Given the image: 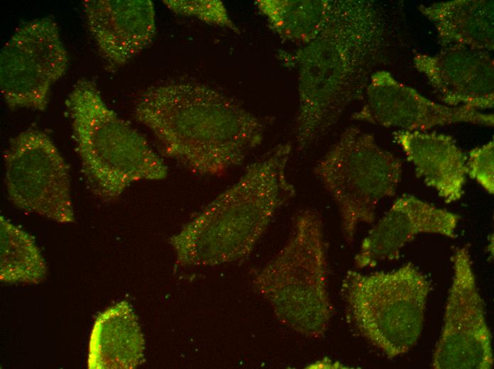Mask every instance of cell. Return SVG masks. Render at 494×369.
<instances>
[{"label":"cell","instance_id":"cell-4","mask_svg":"<svg viewBox=\"0 0 494 369\" xmlns=\"http://www.w3.org/2000/svg\"><path fill=\"white\" fill-rule=\"evenodd\" d=\"M66 106L82 172L96 196L112 200L134 182L166 177L162 158L106 105L93 82L77 81Z\"/></svg>","mask_w":494,"mask_h":369},{"label":"cell","instance_id":"cell-9","mask_svg":"<svg viewBox=\"0 0 494 369\" xmlns=\"http://www.w3.org/2000/svg\"><path fill=\"white\" fill-rule=\"evenodd\" d=\"M68 62L53 18L21 25L0 53V89L8 107L45 111L52 87L65 74Z\"/></svg>","mask_w":494,"mask_h":369},{"label":"cell","instance_id":"cell-19","mask_svg":"<svg viewBox=\"0 0 494 369\" xmlns=\"http://www.w3.org/2000/svg\"><path fill=\"white\" fill-rule=\"evenodd\" d=\"M0 280L11 284H38L48 268L33 237L0 216Z\"/></svg>","mask_w":494,"mask_h":369},{"label":"cell","instance_id":"cell-14","mask_svg":"<svg viewBox=\"0 0 494 369\" xmlns=\"http://www.w3.org/2000/svg\"><path fill=\"white\" fill-rule=\"evenodd\" d=\"M87 26L105 63L121 67L152 43L155 15L150 0L82 1Z\"/></svg>","mask_w":494,"mask_h":369},{"label":"cell","instance_id":"cell-10","mask_svg":"<svg viewBox=\"0 0 494 369\" xmlns=\"http://www.w3.org/2000/svg\"><path fill=\"white\" fill-rule=\"evenodd\" d=\"M443 325L432 355L434 369H490L492 335L473 269L470 248H456Z\"/></svg>","mask_w":494,"mask_h":369},{"label":"cell","instance_id":"cell-16","mask_svg":"<svg viewBox=\"0 0 494 369\" xmlns=\"http://www.w3.org/2000/svg\"><path fill=\"white\" fill-rule=\"evenodd\" d=\"M145 340L133 307L119 302L100 312L89 335L88 369H133L144 358Z\"/></svg>","mask_w":494,"mask_h":369},{"label":"cell","instance_id":"cell-12","mask_svg":"<svg viewBox=\"0 0 494 369\" xmlns=\"http://www.w3.org/2000/svg\"><path fill=\"white\" fill-rule=\"evenodd\" d=\"M460 219L414 195H402L363 238L354 256V266L373 268L381 261L396 259L402 248L422 233L454 238Z\"/></svg>","mask_w":494,"mask_h":369},{"label":"cell","instance_id":"cell-7","mask_svg":"<svg viewBox=\"0 0 494 369\" xmlns=\"http://www.w3.org/2000/svg\"><path fill=\"white\" fill-rule=\"evenodd\" d=\"M314 172L338 206L342 234L350 245L361 224L374 222L380 201L395 194L402 164L372 134L351 126L317 162Z\"/></svg>","mask_w":494,"mask_h":369},{"label":"cell","instance_id":"cell-3","mask_svg":"<svg viewBox=\"0 0 494 369\" xmlns=\"http://www.w3.org/2000/svg\"><path fill=\"white\" fill-rule=\"evenodd\" d=\"M290 142L277 145L172 236L177 263L214 266L247 256L274 215L295 194L287 170Z\"/></svg>","mask_w":494,"mask_h":369},{"label":"cell","instance_id":"cell-13","mask_svg":"<svg viewBox=\"0 0 494 369\" xmlns=\"http://www.w3.org/2000/svg\"><path fill=\"white\" fill-rule=\"evenodd\" d=\"M413 63L444 104L477 110L493 107L494 63L490 53L449 46L434 55L417 53Z\"/></svg>","mask_w":494,"mask_h":369},{"label":"cell","instance_id":"cell-1","mask_svg":"<svg viewBox=\"0 0 494 369\" xmlns=\"http://www.w3.org/2000/svg\"><path fill=\"white\" fill-rule=\"evenodd\" d=\"M391 31L388 18L373 1L336 0L314 39L278 53L281 63L297 77V150L316 144L350 104L364 97L371 75L387 58Z\"/></svg>","mask_w":494,"mask_h":369},{"label":"cell","instance_id":"cell-2","mask_svg":"<svg viewBox=\"0 0 494 369\" xmlns=\"http://www.w3.org/2000/svg\"><path fill=\"white\" fill-rule=\"evenodd\" d=\"M134 115L168 157L200 175L241 165L262 142L265 126L224 93L175 80L153 85L138 98Z\"/></svg>","mask_w":494,"mask_h":369},{"label":"cell","instance_id":"cell-8","mask_svg":"<svg viewBox=\"0 0 494 369\" xmlns=\"http://www.w3.org/2000/svg\"><path fill=\"white\" fill-rule=\"evenodd\" d=\"M4 163L7 194L16 207L60 224L75 221L69 165L47 134L19 133L10 140Z\"/></svg>","mask_w":494,"mask_h":369},{"label":"cell","instance_id":"cell-6","mask_svg":"<svg viewBox=\"0 0 494 369\" xmlns=\"http://www.w3.org/2000/svg\"><path fill=\"white\" fill-rule=\"evenodd\" d=\"M429 291L428 280L412 263L386 272L348 270L341 287L348 322L389 358L417 343Z\"/></svg>","mask_w":494,"mask_h":369},{"label":"cell","instance_id":"cell-20","mask_svg":"<svg viewBox=\"0 0 494 369\" xmlns=\"http://www.w3.org/2000/svg\"><path fill=\"white\" fill-rule=\"evenodd\" d=\"M163 2L175 13L194 17L212 25L226 28L235 33L239 32L221 1L164 0Z\"/></svg>","mask_w":494,"mask_h":369},{"label":"cell","instance_id":"cell-18","mask_svg":"<svg viewBox=\"0 0 494 369\" xmlns=\"http://www.w3.org/2000/svg\"><path fill=\"white\" fill-rule=\"evenodd\" d=\"M336 0H258L255 4L285 42L307 44L323 30Z\"/></svg>","mask_w":494,"mask_h":369},{"label":"cell","instance_id":"cell-11","mask_svg":"<svg viewBox=\"0 0 494 369\" xmlns=\"http://www.w3.org/2000/svg\"><path fill=\"white\" fill-rule=\"evenodd\" d=\"M364 98V104L351 119L386 128L428 131L435 126L459 123L488 127L494 123L493 114L434 101L399 82L386 70H378L373 73Z\"/></svg>","mask_w":494,"mask_h":369},{"label":"cell","instance_id":"cell-17","mask_svg":"<svg viewBox=\"0 0 494 369\" xmlns=\"http://www.w3.org/2000/svg\"><path fill=\"white\" fill-rule=\"evenodd\" d=\"M434 26L442 48L493 50V1L454 0L420 5Z\"/></svg>","mask_w":494,"mask_h":369},{"label":"cell","instance_id":"cell-21","mask_svg":"<svg viewBox=\"0 0 494 369\" xmlns=\"http://www.w3.org/2000/svg\"><path fill=\"white\" fill-rule=\"evenodd\" d=\"M493 141L469 151L467 157L468 176L476 181L487 192H494Z\"/></svg>","mask_w":494,"mask_h":369},{"label":"cell","instance_id":"cell-5","mask_svg":"<svg viewBox=\"0 0 494 369\" xmlns=\"http://www.w3.org/2000/svg\"><path fill=\"white\" fill-rule=\"evenodd\" d=\"M327 270L322 218L306 209L297 213L285 243L253 282L281 323L305 337L319 338L332 315Z\"/></svg>","mask_w":494,"mask_h":369},{"label":"cell","instance_id":"cell-15","mask_svg":"<svg viewBox=\"0 0 494 369\" xmlns=\"http://www.w3.org/2000/svg\"><path fill=\"white\" fill-rule=\"evenodd\" d=\"M393 136L413 165L417 177L446 203L463 197L468 176L467 156L451 136L398 130Z\"/></svg>","mask_w":494,"mask_h":369}]
</instances>
